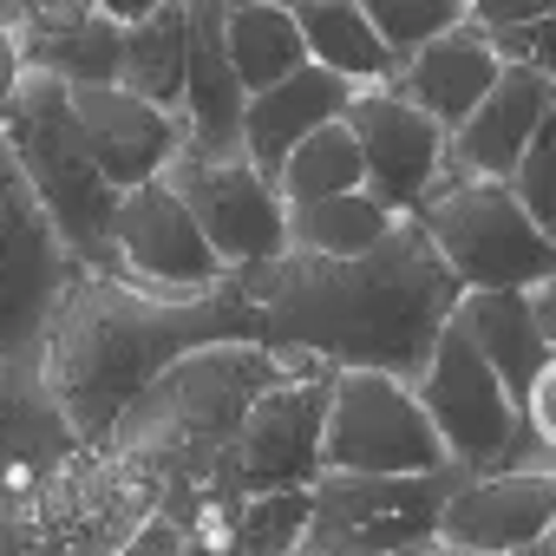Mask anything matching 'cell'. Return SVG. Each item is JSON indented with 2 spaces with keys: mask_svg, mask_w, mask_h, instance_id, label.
Segmentation results:
<instances>
[{
  "mask_svg": "<svg viewBox=\"0 0 556 556\" xmlns=\"http://www.w3.org/2000/svg\"><path fill=\"white\" fill-rule=\"evenodd\" d=\"M229 282L255 302L268 354H308L334 374H393L406 387L426 374L465 302L445 255L413 216L374 255L328 262L289 249L282 262L242 268Z\"/></svg>",
  "mask_w": 556,
  "mask_h": 556,
  "instance_id": "1",
  "label": "cell"
},
{
  "mask_svg": "<svg viewBox=\"0 0 556 556\" xmlns=\"http://www.w3.org/2000/svg\"><path fill=\"white\" fill-rule=\"evenodd\" d=\"M236 341H262V315L236 282L216 295H197V302H170V295L131 289L125 275L79 268L53 328H47L40 367H47V387H53L73 439L112 445L125 406L144 387H157L177 361H190L203 348H236Z\"/></svg>",
  "mask_w": 556,
  "mask_h": 556,
  "instance_id": "2",
  "label": "cell"
},
{
  "mask_svg": "<svg viewBox=\"0 0 556 556\" xmlns=\"http://www.w3.org/2000/svg\"><path fill=\"white\" fill-rule=\"evenodd\" d=\"M295 374H321V361L268 354L262 341L203 348L125 406L112 452L131 458L138 471H151L164 491H210V484H223L229 452H236L255 400L275 393L282 380H295Z\"/></svg>",
  "mask_w": 556,
  "mask_h": 556,
  "instance_id": "3",
  "label": "cell"
},
{
  "mask_svg": "<svg viewBox=\"0 0 556 556\" xmlns=\"http://www.w3.org/2000/svg\"><path fill=\"white\" fill-rule=\"evenodd\" d=\"M0 131H8L40 210L53 216L66 255L79 268H99L112 275V223H118V190L105 184L86 131H79V112H73V86H60L53 73H21L14 86V105L8 118H0Z\"/></svg>",
  "mask_w": 556,
  "mask_h": 556,
  "instance_id": "4",
  "label": "cell"
},
{
  "mask_svg": "<svg viewBox=\"0 0 556 556\" xmlns=\"http://www.w3.org/2000/svg\"><path fill=\"white\" fill-rule=\"evenodd\" d=\"M413 223L432 236V249L445 255L452 282L465 295H530L543 282H556V249L543 242V229L517 210L510 184H471V177H445Z\"/></svg>",
  "mask_w": 556,
  "mask_h": 556,
  "instance_id": "5",
  "label": "cell"
},
{
  "mask_svg": "<svg viewBox=\"0 0 556 556\" xmlns=\"http://www.w3.org/2000/svg\"><path fill=\"white\" fill-rule=\"evenodd\" d=\"M164 510V484L112 445H79L34 491V556H125Z\"/></svg>",
  "mask_w": 556,
  "mask_h": 556,
  "instance_id": "6",
  "label": "cell"
},
{
  "mask_svg": "<svg viewBox=\"0 0 556 556\" xmlns=\"http://www.w3.org/2000/svg\"><path fill=\"white\" fill-rule=\"evenodd\" d=\"M73 275L79 262L66 255L53 216L40 210L8 131H0V367L40 361Z\"/></svg>",
  "mask_w": 556,
  "mask_h": 556,
  "instance_id": "7",
  "label": "cell"
},
{
  "mask_svg": "<svg viewBox=\"0 0 556 556\" xmlns=\"http://www.w3.org/2000/svg\"><path fill=\"white\" fill-rule=\"evenodd\" d=\"M471 471L445 465L426 478H321L302 556H413L439 543L445 504Z\"/></svg>",
  "mask_w": 556,
  "mask_h": 556,
  "instance_id": "8",
  "label": "cell"
},
{
  "mask_svg": "<svg viewBox=\"0 0 556 556\" xmlns=\"http://www.w3.org/2000/svg\"><path fill=\"white\" fill-rule=\"evenodd\" d=\"M321 465L334 478H426L445 471V439L426 406L393 374H334L328 393V445Z\"/></svg>",
  "mask_w": 556,
  "mask_h": 556,
  "instance_id": "9",
  "label": "cell"
},
{
  "mask_svg": "<svg viewBox=\"0 0 556 556\" xmlns=\"http://www.w3.org/2000/svg\"><path fill=\"white\" fill-rule=\"evenodd\" d=\"M164 184L184 197L190 223L203 229L210 255L242 275V268H268L289 255V203L275 197V184L249 164V157H203V151H177Z\"/></svg>",
  "mask_w": 556,
  "mask_h": 556,
  "instance_id": "10",
  "label": "cell"
},
{
  "mask_svg": "<svg viewBox=\"0 0 556 556\" xmlns=\"http://www.w3.org/2000/svg\"><path fill=\"white\" fill-rule=\"evenodd\" d=\"M328 393H334V367L321 374H295L275 393L255 400V413L242 419V439L229 452L223 484L236 497H275V491H315L328 478L321 445H328Z\"/></svg>",
  "mask_w": 556,
  "mask_h": 556,
  "instance_id": "11",
  "label": "cell"
},
{
  "mask_svg": "<svg viewBox=\"0 0 556 556\" xmlns=\"http://www.w3.org/2000/svg\"><path fill=\"white\" fill-rule=\"evenodd\" d=\"M112 275H125V282L144 289V295H170V302H197V295L229 289V268L210 255L203 229L190 223L184 197L164 177L144 184V190H131L118 203V223H112Z\"/></svg>",
  "mask_w": 556,
  "mask_h": 556,
  "instance_id": "12",
  "label": "cell"
},
{
  "mask_svg": "<svg viewBox=\"0 0 556 556\" xmlns=\"http://www.w3.org/2000/svg\"><path fill=\"white\" fill-rule=\"evenodd\" d=\"M348 131H354V144H361V164H367V197L387 203L393 216H413V210L445 184V144H452V138H445L413 99H400L393 86L354 92Z\"/></svg>",
  "mask_w": 556,
  "mask_h": 556,
  "instance_id": "13",
  "label": "cell"
},
{
  "mask_svg": "<svg viewBox=\"0 0 556 556\" xmlns=\"http://www.w3.org/2000/svg\"><path fill=\"white\" fill-rule=\"evenodd\" d=\"M556 530V478L536 471H491L465 478L445 504L439 549L458 556H536Z\"/></svg>",
  "mask_w": 556,
  "mask_h": 556,
  "instance_id": "14",
  "label": "cell"
},
{
  "mask_svg": "<svg viewBox=\"0 0 556 556\" xmlns=\"http://www.w3.org/2000/svg\"><path fill=\"white\" fill-rule=\"evenodd\" d=\"M14 47L27 73H53L73 92H105L125 73V27L99 0H34L14 8Z\"/></svg>",
  "mask_w": 556,
  "mask_h": 556,
  "instance_id": "15",
  "label": "cell"
},
{
  "mask_svg": "<svg viewBox=\"0 0 556 556\" xmlns=\"http://www.w3.org/2000/svg\"><path fill=\"white\" fill-rule=\"evenodd\" d=\"M556 112V86L536 79L530 66H504L497 92L452 131L445 144V177H471V184H510L523 151L536 144V131Z\"/></svg>",
  "mask_w": 556,
  "mask_h": 556,
  "instance_id": "16",
  "label": "cell"
},
{
  "mask_svg": "<svg viewBox=\"0 0 556 556\" xmlns=\"http://www.w3.org/2000/svg\"><path fill=\"white\" fill-rule=\"evenodd\" d=\"M73 112H79V131L105 170V184L118 197L157 184L170 170V157L184 151V125L177 112H157L144 99H131L125 86H105V92H73Z\"/></svg>",
  "mask_w": 556,
  "mask_h": 556,
  "instance_id": "17",
  "label": "cell"
},
{
  "mask_svg": "<svg viewBox=\"0 0 556 556\" xmlns=\"http://www.w3.org/2000/svg\"><path fill=\"white\" fill-rule=\"evenodd\" d=\"M242 118H249V86L229 66L223 47V0H190V79H184V144L203 157H242Z\"/></svg>",
  "mask_w": 556,
  "mask_h": 556,
  "instance_id": "18",
  "label": "cell"
},
{
  "mask_svg": "<svg viewBox=\"0 0 556 556\" xmlns=\"http://www.w3.org/2000/svg\"><path fill=\"white\" fill-rule=\"evenodd\" d=\"M497 79H504V60H497L491 34H484L478 21H465V27H452L445 40H432L419 60H406L400 79H393V92L413 99V105L452 138V131L497 92Z\"/></svg>",
  "mask_w": 556,
  "mask_h": 556,
  "instance_id": "19",
  "label": "cell"
},
{
  "mask_svg": "<svg viewBox=\"0 0 556 556\" xmlns=\"http://www.w3.org/2000/svg\"><path fill=\"white\" fill-rule=\"evenodd\" d=\"M354 105V86L321 73V66H302L289 86H275L262 99H249V118H242V157L275 184L282 177V164L295 157V144H308L315 131L341 125Z\"/></svg>",
  "mask_w": 556,
  "mask_h": 556,
  "instance_id": "20",
  "label": "cell"
},
{
  "mask_svg": "<svg viewBox=\"0 0 556 556\" xmlns=\"http://www.w3.org/2000/svg\"><path fill=\"white\" fill-rule=\"evenodd\" d=\"M79 439L47 387V367L40 361H21V367H0V471H53L60 458H73Z\"/></svg>",
  "mask_w": 556,
  "mask_h": 556,
  "instance_id": "21",
  "label": "cell"
},
{
  "mask_svg": "<svg viewBox=\"0 0 556 556\" xmlns=\"http://www.w3.org/2000/svg\"><path fill=\"white\" fill-rule=\"evenodd\" d=\"M452 321H458V328L471 334V348L491 361V374L504 380L510 406L530 413V393H536V380H543V367H549V341H543V328H536V315H530V295H465Z\"/></svg>",
  "mask_w": 556,
  "mask_h": 556,
  "instance_id": "22",
  "label": "cell"
},
{
  "mask_svg": "<svg viewBox=\"0 0 556 556\" xmlns=\"http://www.w3.org/2000/svg\"><path fill=\"white\" fill-rule=\"evenodd\" d=\"M295 27L308 40V60L321 73L348 79L354 92L400 79V60L380 47V34H374V21H367L361 0H295Z\"/></svg>",
  "mask_w": 556,
  "mask_h": 556,
  "instance_id": "23",
  "label": "cell"
},
{
  "mask_svg": "<svg viewBox=\"0 0 556 556\" xmlns=\"http://www.w3.org/2000/svg\"><path fill=\"white\" fill-rule=\"evenodd\" d=\"M223 47H229L236 79L249 86V99L289 86L302 66H315L308 40L295 27V8H275V0H242V8L223 0Z\"/></svg>",
  "mask_w": 556,
  "mask_h": 556,
  "instance_id": "24",
  "label": "cell"
},
{
  "mask_svg": "<svg viewBox=\"0 0 556 556\" xmlns=\"http://www.w3.org/2000/svg\"><path fill=\"white\" fill-rule=\"evenodd\" d=\"M184 79H190V0H157V8L125 27V73L118 86L157 112L184 105Z\"/></svg>",
  "mask_w": 556,
  "mask_h": 556,
  "instance_id": "25",
  "label": "cell"
},
{
  "mask_svg": "<svg viewBox=\"0 0 556 556\" xmlns=\"http://www.w3.org/2000/svg\"><path fill=\"white\" fill-rule=\"evenodd\" d=\"M406 216H393L387 203H374L367 190L354 197H334V203H315V210H289V249L295 255H328V262H354V255H374Z\"/></svg>",
  "mask_w": 556,
  "mask_h": 556,
  "instance_id": "26",
  "label": "cell"
},
{
  "mask_svg": "<svg viewBox=\"0 0 556 556\" xmlns=\"http://www.w3.org/2000/svg\"><path fill=\"white\" fill-rule=\"evenodd\" d=\"M354 190H367V164H361V144H354L348 118L315 131L308 144H295V157L275 177V197L289 210H315V203H334V197H354Z\"/></svg>",
  "mask_w": 556,
  "mask_h": 556,
  "instance_id": "27",
  "label": "cell"
},
{
  "mask_svg": "<svg viewBox=\"0 0 556 556\" xmlns=\"http://www.w3.org/2000/svg\"><path fill=\"white\" fill-rule=\"evenodd\" d=\"M367 8V21H374V34H380V47L406 66V60H419L432 40H445L452 27H465L471 21V0H361Z\"/></svg>",
  "mask_w": 556,
  "mask_h": 556,
  "instance_id": "28",
  "label": "cell"
},
{
  "mask_svg": "<svg viewBox=\"0 0 556 556\" xmlns=\"http://www.w3.org/2000/svg\"><path fill=\"white\" fill-rule=\"evenodd\" d=\"M308 517H315V497H308V491L249 497V504H242L236 556H302V543H308Z\"/></svg>",
  "mask_w": 556,
  "mask_h": 556,
  "instance_id": "29",
  "label": "cell"
},
{
  "mask_svg": "<svg viewBox=\"0 0 556 556\" xmlns=\"http://www.w3.org/2000/svg\"><path fill=\"white\" fill-rule=\"evenodd\" d=\"M510 197H517V210L543 229V242L556 249V112H549V125L536 131V144L523 151V164H517V177H510Z\"/></svg>",
  "mask_w": 556,
  "mask_h": 556,
  "instance_id": "30",
  "label": "cell"
},
{
  "mask_svg": "<svg viewBox=\"0 0 556 556\" xmlns=\"http://www.w3.org/2000/svg\"><path fill=\"white\" fill-rule=\"evenodd\" d=\"M491 47H497L504 66H530L536 79L556 86V14H543V21H530V27H497Z\"/></svg>",
  "mask_w": 556,
  "mask_h": 556,
  "instance_id": "31",
  "label": "cell"
},
{
  "mask_svg": "<svg viewBox=\"0 0 556 556\" xmlns=\"http://www.w3.org/2000/svg\"><path fill=\"white\" fill-rule=\"evenodd\" d=\"M523 426L543 439V452L556 458V361L543 367V380H536V393H530V413H523Z\"/></svg>",
  "mask_w": 556,
  "mask_h": 556,
  "instance_id": "32",
  "label": "cell"
},
{
  "mask_svg": "<svg viewBox=\"0 0 556 556\" xmlns=\"http://www.w3.org/2000/svg\"><path fill=\"white\" fill-rule=\"evenodd\" d=\"M21 47H14V8H0V118L14 105V86H21Z\"/></svg>",
  "mask_w": 556,
  "mask_h": 556,
  "instance_id": "33",
  "label": "cell"
},
{
  "mask_svg": "<svg viewBox=\"0 0 556 556\" xmlns=\"http://www.w3.org/2000/svg\"><path fill=\"white\" fill-rule=\"evenodd\" d=\"M530 315H536V328H543V341H549V361H556V282L530 289Z\"/></svg>",
  "mask_w": 556,
  "mask_h": 556,
  "instance_id": "34",
  "label": "cell"
},
{
  "mask_svg": "<svg viewBox=\"0 0 556 556\" xmlns=\"http://www.w3.org/2000/svg\"><path fill=\"white\" fill-rule=\"evenodd\" d=\"M426 556H458V549H439V543H432V549H426Z\"/></svg>",
  "mask_w": 556,
  "mask_h": 556,
  "instance_id": "35",
  "label": "cell"
},
{
  "mask_svg": "<svg viewBox=\"0 0 556 556\" xmlns=\"http://www.w3.org/2000/svg\"><path fill=\"white\" fill-rule=\"evenodd\" d=\"M536 556H556V543H543V549H536Z\"/></svg>",
  "mask_w": 556,
  "mask_h": 556,
  "instance_id": "36",
  "label": "cell"
},
{
  "mask_svg": "<svg viewBox=\"0 0 556 556\" xmlns=\"http://www.w3.org/2000/svg\"><path fill=\"white\" fill-rule=\"evenodd\" d=\"M549 543H556V530H549Z\"/></svg>",
  "mask_w": 556,
  "mask_h": 556,
  "instance_id": "37",
  "label": "cell"
},
{
  "mask_svg": "<svg viewBox=\"0 0 556 556\" xmlns=\"http://www.w3.org/2000/svg\"><path fill=\"white\" fill-rule=\"evenodd\" d=\"M413 556H426V549H413Z\"/></svg>",
  "mask_w": 556,
  "mask_h": 556,
  "instance_id": "38",
  "label": "cell"
}]
</instances>
